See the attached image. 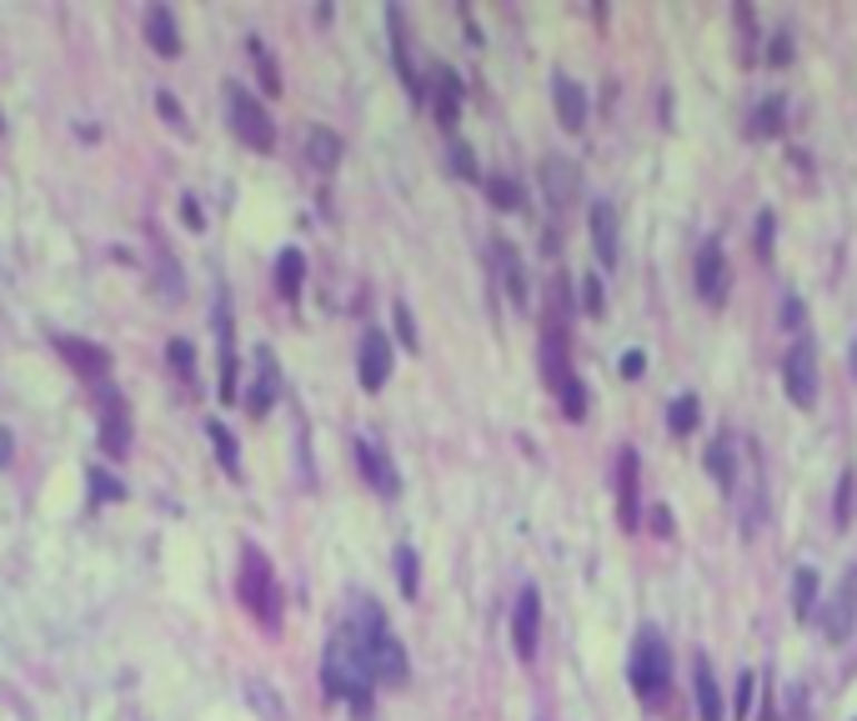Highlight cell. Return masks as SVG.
<instances>
[{"label": "cell", "instance_id": "obj_1", "mask_svg": "<svg viewBox=\"0 0 857 721\" xmlns=\"http://www.w3.org/2000/svg\"><path fill=\"white\" fill-rule=\"evenodd\" d=\"M372 651H366V641L356 636V631H336L332 641H326V656H322V687L332 691V697L352 701L356 717H366L372 711Z\"/></svg>", "mask_w": 857, "mask_h": 721}, {"label": "cell", "instance_id": "obj_2", "mask_svg": "<svg viewBox=\"0 0 857 721\" xmlns=\"http://www.w3.org/2000/svg\"><path fill=\"white\" fill-rule=\"evenodd\" d=\"M236 601H242L266 631L282 626V586H276V566L256 541H242V561H236Z\"/></svg>", "mask_w": 857, "mask_h": 721}, {"label": "cell", "instance_id": "obj_3", "mask_svg": "<svg viewBox=\"0 0 857 721\" xmlns=\"http://www.w3.org/2000/svg\"><path fill=\"white\" fill-rule=\"evenodd\" d=\"M536 356H542V381L556 391L562 411L572 421H582L587 416V386L577 381V371H572V340H567L562 320H546V326H542V346H536Z\"/></svg>", "mask_w": 857, "mask_h": 721}, {"label": "cell", "instance_id": "obj_4", "mask_svg": "<svg viewBox=\"0 0 857 721\" xmlns=\"http://www.w3.org/2000/svg\"><path fill=\"white\" fill-rule=\"evenodd\" d=\"M627 676H632V691L642 701H652L657 691H667V681H672V651H667V641L657 626L637 631L632 656H627Z\"/></svg>", "mask_w": 857, "mask_h": 721}, {"label": "cell", "instance_id": "obj_5", "mask_svg": "<svg viewBox=\"0 0 857 721\" xmlns=\"http://www.w3.org/2000/svg\"><path fill=\"white\" fill-rule=\"evenodd\" d=\"M226 110H232V130L252 150H272L276 146V120L266 116V106L242 86V80H232V86H226Z\"/></svg>", "mask_w": 857, "mask_h": 721}, {"label": "cell", "instance_id": "obj_6", "mask_svg": "<svg viewBox=\"0 0 857 721\" xmlns=\"http://www.w3.org/2000/svg\"><path fill=\"white\" fill-rule=\"evenodd\" d=\"M697 296L707 300V306H722L727 290H732V266H727V250L717 236H702V246H697Z\"/></svg>", "mask_w": 857, "mask_h": 721}, {"label": "cell", "instance_id": "obj_7", "mask_svg": "<svg viewBox=\"0 0 857 721\" xmlns=\"http://www.w3.org/2000/svg\"><path fill=\"white\" fill-rule=\"evenodd\" d=\"M216 346H221V401H242V356H236V326H232V296L216 290Z\"/></svg>", "mask_w": 857, "mask_h": 721}, {"label": "cell", "instance_id": "obj_8", "mask_svg": "<svg viewBox=\"0 0 857 721\" xmlns=\"http://www.w3.org/2000/svg\"><path fill=\"white\" fill-rule=\"evenodd\" d=\"M782 386L797 406H812L817 401V350L807 336H797L792 346L782 350Z\"/></svg>", "mask_w": 857, "mask_h": 721}, {"label": "cell", "instance_id": "obj_9", "mask_svg": "<svg viewBox=\"0 0 857 721\" xmlns=\"http://www.w3.org/2000/svg\"><path fill=\"white\" fill-rule=\"evenodd\" d=\"M96 416H101V446L106 456H126L131 451V411L126 396L111 386H96Z\"/></svg>", "mask_w": 857, "mask_h": 721}, {"label": "cell", "instance_id": "obj_10", "mask_svg": "<svg viewBox=\"0 0 857 721\" xmlns=\"http://www.w3.org/2000/svg\"><path fill=\"white\" fill-rule=\"evenodd\" d=\"M352 456H356V466H362V481L376 491V496H396L402 491V476H396V466H392V456L382 451V441L376 436H356L352 441Z\"/></svg>", "mask_w": 857, "mask_h": 721}, {"label": "cell", "instance_id": "obj_11", "mask_svg": "<svg viewBox=\"0 0 857 721\" xmlns=\"http://www.w3.org/2000/svg\"><path fill=\"white\" fill-rule=\"evenodd\" d=\"M617 516L627 531L642 526V461L632 446L617 451Z\"/></svg>", "mask_w": 857, "mask_h": 721}, {"label": "cell", "instance_id": "obj_12", "mask_svg": "<svg viewBox=\"0 0 857 721\" xmlns=\"http://www.w3.org/2000/svg\"><path fill=\"white\" fill-rule=\"evenodd\" d=\"M853 621H857V566H847L843 581L833 586V596H827V606H822L827 641H847L853 636Z\"/></svg>", "mask_w": 857, "mask_h": 721}, {"label": "cell", "instance_id": "obj_13", "mask_svg": "<svg viewBox=\"0 0 857 721\" xmlns=\"http://www.w3.org/2000/svg\"><path fill=\"white\" fill-rule=\"evenodd\" d=\"M392 340H386V330L366 326L362 330V346H356V376H362L366 391H382L386 376H392Z\"/></svg>", "mask_w": 857, "mask_h": 721}, {"label": "cell", "instance_id": "obj_14", "mask_svg": "<svg viewBox=\"0 0 857 721\" xmlns=\"http://www.w3.org/2000/svg\"><path fill=\"white\" fill-rule=\"evenodd\" d=\"M56 350L66 356V366H71L76 376L106 386V376H111V350L106 346H96V340H86V336H56Z\"/></svg>", "mask_w": 857, "mask_h": 721}, {"label": "cell", "instance_id": "obj_15", "mask_svg": "<svg viewBox=\"0 0 857 721\" xmlns=\"http://www.w3.org/2000/svg\"><path fill=\"white\" fill-rule=\"evenodd\" d=\"M366 651H372V676L386 681V687H402L406 671H412V661H406V646L392 636V631H372V636H362Z\"/></svg>", "mask_w": 857, "mask_h": 721}, {"label": "cell", "instance_id": "obj_16", "mask_svg": "<svg viewBox=\"0 0 857 721\" xmlns=\"http://www.w3.org/2000/svg\"><path fill=\"white\" fill-rule=\"evenodd\" d=\"M536 636H542V596H536V586H522L512 606V641L522 661L536 656Z\"/></svg>", "mask_w": 857, "mask_h": 721}, {"label": "cell", "instance_id": "obj_17", "mask_svg": "<svg viewBox=\"0 0 857 721\" xmlns=\"http://www.w3.org/2000/svg\"><path fill=\"white\" fill-rule=\"evenodd\" d=\"M492 266H496V276H502L506 296H512L516 306H526V300H532V280H526V260H522V250H516L506 236H492Z\"/></svg>", "mask_w": 857, "mask_h": 721}, {"label": "cell", "instance_id": "obj_18", "mask_svg": "<svg viewBox=\"0 0 857 721\" xmlns=\"http://www.w3.org/2000/svg\"><path fill=\"white\" fill-rule=\"evenodd\" d=\"M542 190H546V200H552V210H567L577 196H582V170H577L567 156H546L542 160Z\"/></svg>", "mask_w": 857, "mask_h": 721}, {"label": "cell", "instance_id": "obj_19", "mask_svg": "<svg viewBox=\"0 0 857 721\" xmlns=\"http://www.w3.org/2000/svg\"><path fill=\"white\" fill-rule=\"evenodd\" d=\"M426 96H432L436 120L452 130L456 116H462V76H456L452 66H432V76H426Z\"/></svg>", "mask_w": 857, "mask_h": 721}, {"label": "cell", "instance_id": "obj_20", "mask_svg": "<svg viewBox=\"0 0 857 721\" xmlns=\"http://www.w3.org/2000/svg\"><path fill=\"white\" fill-rule=\"evenodd\" d=\"M587 226H592V240H597L602 266H617V260H622V230H617V206H612V200H592Z\"/></svg>", "mask_w": 857, "mask_h": 721}, {"label": "cell", "instance_id": "obj_21", "mask_svg": "<svg viewBox=\"0 0 857 721\" xmlns=\"http://www.w3.org/2000/svg\"><path fill=\"white\" fill-rule=\"evenodd\" d=\"M692 701H697V717L702 721H722V687H717V671L702 651L692 661Z\"/></svg>", "mask_w": 857, "mask_h": 721}, {"label": "cell", "instance_id": "obj_22", "mask_svg": "<svg viewBox=\"0 0 857 721\" xmlns=\"http://www.w3.org/2000/svg\"><path fill=\"white\" fill-rule=\"evenodd\" d=\"M552 100H556V116H562L567 130H582L587 126V90L577 86L567 70H556V76H552Z\"/></svg>", "mask_w": 857, "mask_h": 721}, {"label": "cell", "instance_id": "obj_23", "mask_svg": "<svg viewBox=\"0 0 857 721\" xmlns=\"http://www.w3.org/2000/svg\"><path fill=\"white\" fill-rule=\"evenodd\" d=\"M386 20H392V56H396V70H402V80H406V90L412 96H426V80H422V70L412 66V40H406V20H402V10H386Z\"/></svg>", "mask_w": 857, "mask_h": 721}, {"label": "cell", "instance_id": "obj_24", "mask_svg": "<svg viewBox=\"0 0 857 721\" xmlns=\"http://www.w3.org/2000/svg\"><path fill=\"white\" fill-rule=\"evenodd\" d=\"M146 40H151L161 56H176V50H181V30H176L171 6H146Z\"/></svg>", "mask_w": 857, "mask_h": 721}, {"label": "cell", "instance_id": "obj_25", "mask_svg": "<svg viewBox=\"0 0 857 721\" xmlns=\"http://www.w3.org/2000/svg\"><path fill=\"white\" fill-rule=\"evenodd\" d=\"M276 401V360H272V346H256V386L246 396L252 416H266V406Z\"/></svg>", "mask_w": 857, "mask_h": 721}, {"label": "cell", "instance_id": "obj_26", "mask_svg": "<svg viewBox=\"0 0 857 721\" xmlns=\"http://www.w3.org/2000/svg\"><path fill=\"white\" fill-rule=\"evenodd\" d=\"M306 160H312L316 170H332L336 160H342V136L326 126H312L306 130Z\"/></svg>", "mask_w": 857, "mask_h": 721}, {"label": "cell", "instance_id": "obj_27", "mask_svg": "<svg viewBox=\"0 0 857 721\" xmlns=\"http://www.w3.org/2000/svg\"><path fill=\"white\" fill-rule=\"evenodd\" d=\"M302 280H306V256L296 246H286L282 256H276V290H282L286 300L302 296Z\"/></svg>", "mask_w": 857, "mask_h": 721}, {"label": "cell", "instance_id": "obj_28", "mask_svg": "<svg viewBox=\"0 0 857 721\" xmlns=\"http://www.w3.org/2000/svg\"><path fill=\"white\" fill-rule=\"evenodd\" d=\"M482 186H486V196H492L496 210H522V206H526L522 180L506 176V170H492V176H482Z\"/></svg>", "mask_w": 857, "mask_h": 721}, {"label": "cell", "instance_id": "obj_29", "mask_svg": "<svg viewBox=\"0 0 857 721\" xmlns=\"http://www.w3.org/2000/svg\"><path fill=\"white\" fill-rule=\"evenodd\" d=\"M707 471L717 476V486L722 491H732L737 486V461H732V436H717V441H707Z\"/></svg>", "mask_w": 857, "mask_h": 721}, {"label": "cell", "instance_id": "obj_30", "mask_svg": "<svg viewBox=\"0 0 857 721\" xmlns=\"http://www.w3.org/2000/svg\"><path fill=\"white\" fill-rule=\"evenodd\" d=\"M697 421H702V401H697L692 391L672 396V406H667V431H672V436H692Z\"/></svg>", "mask_w": 857, "mask_h": 721}, {"label": "cell", "instance_id": "obj_31", "mask_svg": "<svg viewBox=\"0 0 857 721\" xmlns=\"http://www.w3.org/2000/svg\"><path fill=\"white\" fill-rule=\"evenodd\" d=\"M782 120H787V100L782 96H767L762 106L752 110V136H782Z\"/></svg>", "mask_w": 857, "mask_h": 721}, {"label": "cell", "instance_id": "obj_32", "mask_svg": "<svg viewBox=\"0 0 857 721\" xmlns=\"http://www.w3.org/2000/svg\"><path fill=\"white\" fill-rule=\"evenodd\" d=\"M792 611H797L802 621L817 611V571H812V566H797V571H792Z\"/></svg>", "mask_w": 857, "mask_h": 721}, {"label": "cell", "instance_id": "obj_33", "mask_svg": "<svg viewBox=\"0 0 857 721\" xmlns=\"http://www.w3.org/2000/svg\"><path fill=\"white\" fill-rule=\"evenodd\" d=\"M206 431H211V446H216V456H221V471H226V476H242V451H236V436L221 426V421H206Z\"/></svg>", "mask_w": 857, "mask_h": 721}, {"label": "cell", "instance_id": "obj_34", "mask_svg": "<svg viewBox=\"0 0 857 721\" xmlns=\"http://www.w3.org/2000/svg\"><path fill=\"white\" fill-rule=\"evenodd\" d=\"M853 501H857V471L843 466V476H837V501H833V521H837V526H847V521H853Z\"/></svg>", "mask_w": 857, "mask_h": 721}, {"label": "cell", "instance_id": "obj_35", "mask_svg": "<svg viewBox=\"0 0 857 721\" xmlns=\"http://www.w3.org/2000/svg\"><path fill=\"white\" fill-rule=\"evenodd\" d=\"M156 276H161V286H166V296H171V300L186 296V280H181V270H176L171 250H166L161 240H156Z\"/></svg>", "mask_w": 857, "mask_h": 721}, {"label": "cell", "instance_id": "obj_36", "mask_svg": "<svg viewBox=\"0 0 857 721\" xmlns=\"http://www.w3.org/2000/svg\"><path fill=\"white\" fill-rule=\"evenodd\" d=\"M166 356H171V371H176V376H181L186 386H196V346H191V340L176 336L171 346H166Z\"/></svg>", "mask_w": 857, "mask_h": 721}, {"label": "cell", "instance_id": "obj_37", "mask_svg": "<svg viewBox=\"0 0 857 721\" xmlns=\"http://www.w3.org/2000/svg\"><path fill=\"white\" fill-rule=\"evenodd\" d=\"M396 581H402L406 596L422 591V571H416V551L412 546H396Z\"/></svg>", "mask_w": 857, "mask_h": 721}, {"label": "cell", "instance_id": "obj_38", "mask_svg": "<svg viewBox=\"0 0 857 721\" xmlns=\"http://www.w3.org/2000/svg\"><path fill=\"white\" fill-rule=\"evenodd\" d=\"M246 50H252V60H256V70H262V86L266 90H282V70H276V60H272V50L262 46V40H246Z\"/></svg>", "mask_w": 857, "mask_h": 721}, {"label": "cell", "instance_id": "obj_39", "mask_svg": "<svg viewBox=\"0 0 857 721\" xmlns=\"http://www.w3.org/2000/svg\"><path fill=\"white\" fill-rule=\"evenodd\" d=\"M752 697H757V676H752V671H737V681H732V711H737V721H747V711H752Z\"/></svg>", "mask_w": 857, "mask_h": 721}, {"label": "cell", "instance_id": "obj_40", "mask_svg": "<svg viewBox=\"0 0 857 721\" xmlns=\"http://www.w3.org/2000/svg\"><path fill=\"white\" fill-rule=\"evenodd\" d=\"M452 170H456V176H466V180H482L476 156H472V146H466V140H452Z\"/></svg>", "mask_w": 857, "mask_h": 721}, {"label": "cell", "instance_id": "obj_41", "mask_svg": "<svg viewBox=\"0 0 857 721\" xmlns=\"http://www.w3.org/2000/svg\"><path fill=\"white\" fill-rule=\"evenodd\" d=\"M91 496H96V501H116V496H126V486L111 476V471L96 466V471H91Z\"/></svg>", "mask_w": 857, "mask_h": 721}, {"label": "cell", "instance_id": "obj_42", "mask_svg": "<svg viewBox=\"0 0 857 721\" xmlns=\"http://www.w3.org/2000/svg\"><path fill=\"white\" fill-rule=\"evenodd\" d=\"M252 701L266 711V721H286V707L272 697V691H266V681H252Z\"/></svg>", "mask_w": 857, "mask_h": 721}, {"label": "cell", "instance_id": "obj_43", "mask_svg": "<svg viewBox=\"0 0 857 721\" xmlns=\"http://www.w3.org/2000/svg\"><path fill=\"white\" fill-rule=\"evenodd\" d=\"M737 16V30H742V60H752L757 50H752V36H757V20H752V6H737L732 10Z\"/></svg>", "mask_w": 857, "mask_h": 721}, {"label": "cell", "instance_id": "obj_44", "mask_svg": "<svg viewBox=\"0 0 857 721\" xmlns=\"http://www.w3.org/2000/svg\"><path fill=\"white\" fill-rule=\"evenodd\" d=\"M156 110H161V116L171 120L176 130H186V110H181V100H176L171 90H156Z\"/></svg>", "mask_w": 857, "mask_h": 721}, {"label": "cell", "instance_id": "obj_45", "mask_svg": "<svg viewBox=\"0 0 857 721\" xmlns=\"http://www.w3.org/2000/svg\"><path fill=\"white\" fill-rule=\"evenodd\" d=\"M782 326H792L797 330V336H802V326H807V310H802V296H797V290H787V296H782Z\"/></svg>", "mask_w": 857, "mask_h": 721}, {"label": "cell", "instance_id": "obj_46", "mask_svg": "<svg viewBox=\"0 0 857 721\" xmlns=\"http://www.w3.org/2000/svg\"><path fill=\"white\" fill-rule=\"evenodd\" d=\"M392 320H396V330H402L406 346H422V336H416V320H412V310H406V300H396V306H392Z\"/></svg>", "mask_w": 857, "mask_h": 721}, {"label": "cell", "instance_id": "obj_47", "mask_svg": "<svg viewBox=\"0 0 857 721\" xmlns=\"http://www.w3.org/2000/svg\"><path fill=\"white\" fill-rule=\"evenodd\" d=\"M772 226H777V220H772V210H762V216H757V256H772Z\"/></svg>", "mask_w": 857, "mask_h": 721}, {"label": "cell", "instance_id": "obj_48", "mask_svg": "<svg viewBox=\"0 0 857 721\" xmlns=\"http://www.w3.org/2000/svg\"><path fill=\"white\" fill-rule=\"evenodd\" d=\"M582 306L587 310H602V276H592V270L582 276Z\"/></svg>", "mask_w": 857, "mask_h": 721}, {"label": "cell", "instance_id": "obj_49", "mask_svg": "<svg viewBox=\"0 0 857 721\" xmlns=\"http://www.w3.org/2000/svg\"><path fill=\"white\" fill-rule=\"evenodd\" d=\"M181 220H186V226H206V216H201V206H196V196H181Z\"/></svg>", "mask_w": 857, "mask_h": 721}, {"label": "cell", "instance_id": "obj_50", "mask_svg": "<svg viewBox=\"0 0 857 721\" xmlns=\"http://www.w3.org/2000/svg\"><path fill=\"white\" fill-rule=\"evenodd\" d=\"M652 531L657 536H672V511L667 506H652Z\"/></svg>", "mask_w": 857, "mask_h": 721}, {"label": "cell", "instance_id": "obj_51", "mask_svg": "<svg viewBox=\"0 0 857 721\" xmlns=\"http://www.w3.org/2000/svg\"><path fill=\"white\" fill-rule=\"evenodd\" d=\"M792 56V46H787V36H772V46H767V60H787Z\"/></svg>", "mask_w": 857, "mask_h": 721}, {"label": "cell", "instance_id": "obj_52", "mask_svg": "<svg viewBox=\"0 0 857 721\" xmlns=\"http://www.w3.org/2000/svg\"><path fill=\"white\" fill-rule=\"evenodd\" d=\"M642 350H627V356H622V371H627V376H642Z\"/></svg>", "mask_w": 857, "mask_h": 721}, {"label": "cell", "instance_id": "obj_53", "mask_svg": "<svg viewBox=\"0 0 857 721\" xmlns=\"http://www.w3.org/2000/svg\"><path fill=\"white\" fill-rule=\"evenodd\" d=\"M11 461V431H0V466Z\"/></svg>", "mask_w": 857, "mask_h": 721}, {"label": "cell", "instance_id": "obj_54", "mask_svg": "<svg viewBox=\"0 0 857 721\" xmlns=\"http://www.w3.org/2000/svg\"><path fill=\"white\" fill-rule=\"evenodd\" d=\"M853 721H857V717H853Z\"/></svg>", "mask_w": 857, "mask_h": 721}]
</instances>
